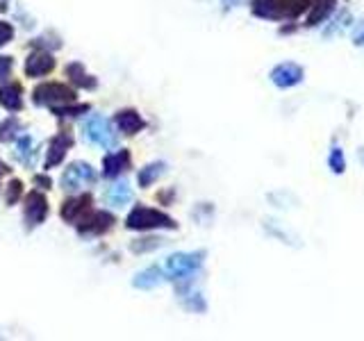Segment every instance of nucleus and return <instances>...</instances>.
<instances>
[{
	"mask_svg": "<svg viewBox=\"0 0 364 341\" xmlns=\"http://www.w3.org/2000/svg\"><path fill=\"white\" fill-rule=\"evenodd\" d=\"M203 257L205 253L198 251V253H176L171 255L166 264H164V277L169 280H189L200 266H203Z\"/></svg>",
	"mask_w": 364,
	"mask_h": 341,
	"instance_id": "1",
	"label": "nucleus"
},
{
	"mask_svg": "<svg viewBox=\"0 0 364 341\" xmlns=\"http://www.w3.org/2000/svg\"><path fill=\"white\" fill-rule=\"evenodd\" d=\"M312 0H253V14L262 18H282L298 16L303 9L310 7Z\"/></svg>",
	"mask_w": 364,
	"mask_h": 341,
	"instance_id": "2",
	"label": "nucleus"
},
{
	"mask_svg": "<svg viewBox=\"0 0 364 341\" xmlns=\"http://www.w3.org/2000/svg\"><path fill=\"white\" fill-rule=\"evenodd\" d=\"M130 230H155V227H176V221L169 214L150 210V208H135L126 219Z\"/></svg>",
	"mask_w": 364,
	"mask_h": 341,
	"instance_id": "3",
	"label": "nucleus"
},
{
	"mask_svg": "<svg viewBox=\"0 0 364 341\" xmlns=\"http://www.w3.org/2000/svg\"><path fill=\"white\" fill-rule=\"evenodd\" d=\"M35 102L44 107H62L75 102V91L68 89L66 85H59V82H48V85H39L35 89Z\"/></svg>",
	"mask_w": 364,
	"mask_h": 341,
	"instance_id": "4",
	"label": "nucleus"
},
{
	"mask_svg": "<svg viewBox=\"0 0 364 341\" xmlns=\"http://www.w3.org/2000/svg\"><path fill=\"white\" fill-rule=\"evenodd\" d=\"M85 134H87V139L91 143H96V146L105 148V150H114L116 143H119L112 123H109L107 119H103V116H96V114L87 119V123H85Z\"/></svg>",
	"mask_w": 364,
	"mask_h": 341,
	"instance_id": "5",
	"label": "nucleus"
},
{
	"mask_svg": "<svg viewBox=\"0 0 364 341\" xmlns=\"http://www.w3.org/2000/svg\"><path fill=\"white\" fill-rule=\"evenodd\" d=\"M94 182H96V171L91 169V164H85V162L71 164L62 175V187L68 193H75V191L85 189Z\"/></svg>",
	"mask_w": 364,
	"mask_h": 341,
	"instance_id": "6",
	"label": "nucleus"
},
{
	"mask_svg": "<svg viewBox=\"0 0 364 341\" xmlns=\"http://www.w3.org/2000/svg\"><path fill=\"white\" fill-rule=\"evenodd\" d=\"M303 80H305V71L296 61H282V64H278L271 71V82L280 89L298 87Z\"/></svg>",
	"mask_w": 364,
	"mask_h": 341,
	"instance_id": "7",
	"label": "nucleus"
},
{
	"mask_svg": "<svg viewBox=\"0 0 364 341\" xmlns=\"http://www.w3.org/2000/svg\"><path fill=\"white\" fill-rule=\"evenodd\" d=\"M112 223H114V216L107 212H91V214L87 212L83 219L78 221L80 232L83 234H100V232L109 230Z\"/></svg>",
	"mask_w": 364,
	"mask_h": 341,
	"instance_id": "8",
	"label": "nucleus"
},
{
	"mask_svg": "<svg viewBox=\"0 0 364 341\" xmlns=\"http://www.w3.org/2000/svg\"><path fill=\"white\" fill-rule=\"evenodd\" d=\"M48 216V203L44 198V193L32 191L25 196V221L30 227H35L39 223H44V219Z\"/></svg>",
	"mask_w": 364,
	"mask_h": 341,
	"instance_id": "9",
	"label": "nucleus"
},
{
	"mask_svg": "<svg viewBox=\"0 0 364 341\" xmlns=\"http://www.w3.org/2000/svg\"><path fill=\"white\" fill-rule=\"evenodd\" d=\"M71 143H73V139H71L68 132H59L57 137H53V141H50L48 146V155H46V169H55L64 162Z\"/></svg>",
	"mask_w": 364,
	"mask_h": 341,
	"instance_id": "10",
	"label": "nucleus"
},
{
	"mask_svg": "<svg viewBox=\"0 0 364 341\" xmlns=\"http://www.w3.org/2000/svg\"><path fill=\"white\" fill-rule=\"evenodd\" d=\"M128 169H130V152L128 150L112 152L103 160V175L105 178H116V175H121Z\"/></svg>",
	"mask_w": 364,
	"mask_h": 341,
	"instance_id": "11",
	"label": "nucleus"
},
{
	"mask_svg": "<svg viewBox=\"0 0 364 341\" xmlns=\"http://www.w3.org/2000/svg\"><path fill=\"white\" fill-rule=\"evenodd\" d=\"M335 3L337 0H312L310 3V16H308V25H321L335 14Z\"/></svg>",
	"mask_w": 364,
	"mask_h": 341,
	"instance_id": "12",
	"label": "nucleus"
},
{
	"mask_svg": "<svg viewBox=\"0 0 364 341\" xmlns=\"http://www.w3.org/2000/svg\"><path fill=\"white\" fill-rule=\"evenodd\" d=\"M53 66H55V59L48 53H35V55H30L25 61V73L32 76V78H42V76L50 73Z\"/></svg>",
	"mask_w": 364,
	"mask_h": 341,
	"instance_id": "13",
	"label": "nucleus"
},
{
	"mask_svg": "<svg viewBox=\"0 0 364 341\" xmlns=\"http://www.w3.org/2000/svg\"><path fill=\"white\" fill-rule=\"evenodd\" d=\"M116 126L123 134H137L139 130L146 128V121L139 116V112L135 109H121L116 114Z\"/></svg>",
	"mask_w": 364,
	"mask_h": 341,
	"instance_id": "14",
	"label": "nucleus"
},
{
	"mask_svg": "<svg viewBox=\"0 0 364 341\" xmlns=\"http://www.w3.org/2000/svg\"><path fill=\"white\" fill-rule=\"evenodd\" d=\"M89 205H91V196H80V198H75V201L64 203L62 219H66L71 223H78L89 212Z\"/></svg>",
	"mask_w": 364,
	"mask_h": 341,
	"instance_id": "15",
	"label": "nucleus"
},
{
	"mask_svg": "<svg viewBox=\"0 0 364 341\" xmlns=\"http://www.w3.org/2000/svg\"><path fill=\"white\" fill-rule=\"evenodd\" d=\"M162 282H164V271L157 268V266H150V268H146V271L137 273L135 280H133V285L137 289H155Z\"/></svg>",
	"mask_w": 364,
	"mask_h": 341,
	"instance_id": "16",
	"label": "nucleus"
},
{
	"mask_svg": "<svg viewBox=\"0 0 364 341\" xmlns=\"http://www.w3.org/2000/svg\"><path fill=\"white\" fill-rule=\"evenodd\" d=\"M0 105L9 112H18L23 107V98H21V87L18 85H7L0 89Z\"/></svg>",
	"mask_w": 364,
	"mask_h": 341,
	"instance_id": "17",
	"label": "nucleus"
},
{
	"mask_svg": "<svg viewBox=\"0 0 364 341\" xmlns=\"http://www.w3.org/2000/svg\"><path fill=\"white\" fill-rule=\"evenodd\" d=\"M107 201L109 205H114V208H123L130 201H133V189H130L128 182H116L109 187L107 191Z\"/></svg>",
	"mask_w": 364,
	"mask_h": 341,
	"instance_id": "18",
	"label": "nucleus"
},
{
	"mask_svg": "<svg viewBox=\"0 0 364 341\" xmlns=\"http://www.w3.org/2000/svg\"><path fill=\"white\" fill-rule=\"evenodd\" d=\"M162 173H164V164H162V162L148 164V167H144V169L139 171V175H137L139 187H150V184H153Z\"/></svg>",
	"mask_w": 364,
	"mask_h": 341,
	"instance_id": "19",
	"label": "nucleus"
},
{
	"mask_svg": "<svg viewBox=\"0 0 364 341\" xmlns=\"http://www.w3.org/2000/svg\"><path fill=\"white\" fill-rule=\"evenodd\" d=\"M66 76L75 82V85L80 87H87V89H94L96 87V80H91L87 73H85V68L83 64H78V61H73V64H68L66 66Z\"/></svg>",
	"mask_w": 364,
	"mask_h": 341,
	"instance_id": "20",
	"label": "nucleus"
},
{
	"mask_svg": "<svg viewBox=\"0 0 364 341\" xmlns=\"http://www.w3.org/2000/svg\"><path fill=\"white\" fill-rule=\"evenodd\" d=\"M328 169L335 175H341L346 171V157H344V150L339 146H335L328 152Z\"/></svg>",
	"mask_w": 364,
	"mask_h": 341,
	"instance_id": "21",
	"label": "nucleus"
},
{
	"mask_svg": "<svg viewBox=\"0 0 364 341\" xmlns=\"http://www.w3.org/2000/svg\"><path fill=\"white\" fill-rule=\"evenodd\" d=\"M328 20H330V23H328L326 32H323V35H326V37H332V35H337L339 30H344V28H346V25L351 23V14H348V12H341V14H337L335 18L330 16Z\"/></svg>",
	"mask_w": 364,
	"mask_h": 341,
	"instance_id": "22",
	"label": "nucleus"
},
{
	"mask_svg": "<svg viewBox=\"0 0 364 341\" xmlns=\"http://www.w3.org/2000/svg\"><path fill=\"white\" fill-rule=\"evenodd\" d=\"M21 130V123H18V119H12L9 116L3 126H0V141H12L16 137V132Z\"/></svg>",
	"mask_w": 364,
	"mask_h": 341,
	"instance_id": "23",
	"label": "nucleus"
},
{
	"mask_svg": "<svg viewBox=\"0 0 364 341\" xmlns=\"http://www.w3.org/2000/svg\"><path fill=\"white\" fill-rule=\"evenodd\" d=\"M35 148H37V143L30 139V137H23V139H18V157H21L25 164H32V155H35Z\"/></svg>",
	"mask_w": 364,
	"mask_h": 341,
	"instance_id": "24",
	"label": "nucleus"
},
{
	"mask_svg": "<svg viewBox=\"0 0 364 341\" xmlns=\"http://www.w3.org/2000/svg\"><path fill=\"white\" fill-rule=\"evenodd\" d=\"M85 112H89V105H75V107L62 105V107H55L57 116H78V114H85Z\"/></svg>",
	"mask_w": 364,
	"mask_h": 341,
	"instance_id": "25",
	"label": "nucleus"
},
{
	"mask_svg": "<svg viewBox=\"0 0 364 341\" xmlns=\"http://www.w3.org/2000/svg\"><path fill=\"white\" fill-rule=\"evenodd\" d=\"M21 191H23V184H21V182H18V180L9 182V189H7V203H9V205L16 203V201H18V196H21Z\"/></svg>",
	"mask_w": 364,
	"mask_h": 341,
	"instance_id": "26",
	"label": "nucleus"
},
{
	"mask_svg": "<svg viewBox=\"0 0 364 341\" xmlns=\"http://www.w3.org/2000/svg\"><path fill=\"white\" fill-rule=\"evenodd\" d=\"M12 37H14V28L5 23V20H0V48H3L7 41H12Z\"/></svg>",
	"mask_w": 364,
	"mask_h": 341,
	"instance_id": "27",
	"label": "nucleus"
},
{
	"mask_svg": "<svg viewBox=\"0 0 364 341\" xmlns=\"http://www.w3.org/2000/svg\"><path fill=\"white\" fill-rule=\"evenodd\" d=\"M12 66H14L12 57H0V82H5L9 78V73H12Z\"/></svg>",
	"mask_w": 364,
	"mask_h": 341,
	"instance_id": "28",
	"label": "nucleus"
},
{
	"mask_svg": "<svg viewBox=\"0 0 364 341\" xmlns=\"http://www.w3.org/2000/svg\"><path fill=\"white\" fill-rule=\"evenodd\" d=\"M157 246H159V239H144V244H133V251L144 253V251H150V248H157Z\"/></svg>",
	"mask_w": 364,
	"mask_h": 341,
	"instance_id": "29",
	"label": "nucleus"
},
{
	"mask_svg": "<svg viewBox=\"0 0 364 341\" xmlns=\"http://www.w3.org/2000/svg\"><path fill=\"white\" fill-rule=\"evenodd\" d=\"M353 44L358 48H364V20L356 28V32H353Z\"/></svg>",
	"mask_w": 364,
	"mask_h": 341,
	"instance_id": "30",
	"label": "nucleus"
},
{
	"mask_svg": "<svg viewBox=\"0 0 364 341\" xmlns=\"http://www.w3.org/2000/svg\"><path fill=\"white\" fill-rule=\"evenodd\" d=\"M35 182H37V184H42V189H48V187H50V180H48V178H44V175H37Z\"/></svg>",
	"mask_w": 364,
	"mask_h": 341,
	"instance_id": "31",
	"label": "nucleus"
},
{
	"mask_svg": "<svg viewBox=\"0 0 364 341\" xmlns=\"http://www.w3.org/2000/svg\"><path fill=\"white\" fill-rule=\"evenodd\" d=\"M5 173H9V167H7V164L0 162V175H5Z\"/></svg>",
	"mask_w": 364,
	"mask_h": 341,
	"instance_id": "32",
	"label": "nucleus"
}]
</instances>
